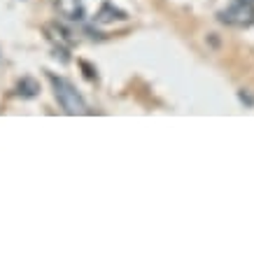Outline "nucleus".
<instances>
[{"mask_svg":"<svg viewBox=\"0 0 254 254\" xmlns=\"http://www.w3.org/2000/svg\"><path fill=\"white\" fill-rule=\"evenodd\" d=\"M247 2H254V0H247Z\"/></svg>","mask_w":254,"mask_h":254,"instance_id":"423d86ee","label":"nucleus"},{"mask_svg":"<svg viewBox=\"0 0 254 254\" xmlns=\"http://www.w3.org/2000/svg\"><path fill=\"white\" fill-rule=\"evenodd\" d=\"M49 82L54 86V93L59 103H61V108L68 112V115H86V103L82 100V96L77 93V89L70 84L68 79L63 77H56L49 72Z\"/></svg>","mask_w":254,"mask_h":254,"instance_id":"f257e3e1","label":"nucleus"},{"mask_svg":"<svg viewBox=\"0 0 254 254\" xmlns=\"http://www.w3.org/2000/svg\"><path fill=\"white\" fill-rule=\"evenodd\" d=\"M38 91L40 84L33 77H23L19 82V96H23V98H33V96H38Z\"/></svg>","mask_w":254,"mask_h":254,"instance_id":"39448f33","label":"nucleus"},{"mask_svg":"<svg viewBox=\"0 0 254 254\" xmlns=\"http://www.w3.org/2000/svg\"><path fill=\"white\" fill-rule=\"evenodd\" d=\"M56 7L65 19L70 21H82L84 19V7H82V0H56Z\"/></svg>","mask_w":254,"mask_h":254,"instance_id":"7ed1b4c3","label":"nucleus"},{"mask_svg":"<svg viewBox=\"0 0 254 254\" xmlns=\"http://www.w3.org/2000/svg\"><path fill=\"white\" fill-rule=\"evenodd\" d=\"M115 19L124 21V19H126V12L117 9L110 0H105V2H103V7L98 9V14H96V21L98 23H110V21H115Z\"/></svg>","mask_w":254,"mask_h":254,"instance_id":"20e7f679","label":"nucleus"},{"mask_svg":"<svg viewBox=\"0 0 254 254\" xmlns=\"http://www.w3.org/2000/svg\"><path fill=\"white\" fill-rule=\"evenodd\" d=\"M224 23L229 26H238V28H247L254 23V2H247V0H238L236 5L226 7L219 14Z\"/></svg>","mask_w":254,"mask_h":254,"instance_id":"f03ea898","label":"nucleus"}]
</instances>
